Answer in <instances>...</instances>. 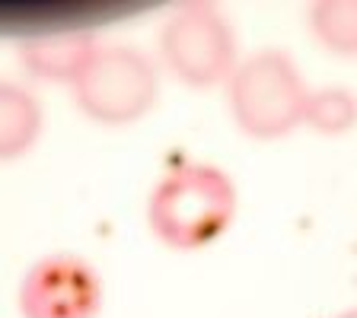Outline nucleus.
Listing matches in <instances>:
<instances>
[{"label":"nucleus","mask_w":357,"mask_h":318,"mask_svg":"<svg viewBox=\"0 0 357 318\" xmlns=\"http://www.w3.org/2000/svg\"><path fill=\"white\" fill-rule=\"evenodd\" d=\"M236 216V185L211 163H182L153 185L147 223L172 252H201L230 230Z\"/></svg>","instance_id":"obj_1"},{"label":"nucleus","mask_w":357,"mask_h":318,"mask_svg":"<svg viewBox=\"0 0 357 318\" xmlns=\"http://www.w3.org/2000/svg\"><path fill=\"white\" fill-rule=\"evenodd\" d=\"M230 115L236 127L252 141H281L303 127L310 86L287 51L261 48L239 61L227 83Z\"/></svg>","instance_id":"obj_2"},{"label":"nucleus","mask_w":357,"mask_h":318,"mask_svg":"<svg viewBox=\"0 0 357 318\" xmlns=\"http://www.w3.org/2000/svg\"><path fill=\"white\" fill-rule=\"evenodd\" d=\"M160 96V70L137 48H96L86 70L74 83V102L89 121L121 127L141 121Z\"/></svg>","instance_id":"obj_3"},{"label":"nucleus","mask_w":357,"mask_h":318,"mask_svg":"<svg viewBox=\"0 0 357 318\" xmlns=\"http://www.w3.org/2000/svg\"><path fill=\"white\" fill-rule=\"evenodd\" d=\"M160 54L176 80L192 89L230 83L239 67L236 32L214 3H182L160 32Z\"/></svg>","instance_id":"obj_4"},{"label":"nucleus","mask_w":357,"mask_h":318,"mask_svg":"<svg viewBox=\"0 0 357 318\" xmlns=\"http://www.w3.org/2000/svg\"><path fill=\"white\" fill-rule=\"evenodd\" d=\"M105 287L96 267L77 255H48L20 283L22 318H96Z\"/></svg>","instance_id":"obj_5"},{"label":"nucleus","mask_w":357,"mask_h":318,"mask_svg":"<svg viewBox=\"0 0 357 318\" xmlns=\"http://www.w3.org/2000/svg\"><path fill=\"white\" fill-rule=\"evenodd\" d=\"M99 45L86 32H54L22 42L20 58L32 77L52 83H70L74 86L86 70L89 58L96 54Z\"/></svg>","instance_id":"obj_6"},{"label":"nucleus","mask_w":357,"mask_h":318,"mask_svg":"<svg viewBox=\"0 0 357 318\" xmlns=\"http://www.w3.org/2000/svg\"><path fill=\"white\" fill-rule=\"evenodd\" d=\"M42 134V105L29 89L0 80V163L20 159Z\"/></svg>","instance_id":"obj_7"},{"label":"nucleus","mask_w":357,"mask_h":318,"mask_svg":"<svg viewBox=\"0 0 357 318\" xmlns=\"http://www.w3.org/2000/svg\"><path fill=\"white\" fill-rule=\"evenodd\" d=\"M306 22L326 51L357 58V0H316Z\"/></svg>","instance_id":"obj_8"},{"label":"nucleus","mask_w":357,"mask_h":318,"mask_svg":"<svg viewBox=\"0 0 357 318\" xmlns=\"http://www.w3.org/2000/svg\"><path fill=\"white\" fill-rule=\"evenodd\" d=\"M303 127L322 134V137H342L357 127V96L344 86L310 89Z\"/></svg>","instance_id":"obj_9"},{"label":"nucleus","mask_w":357,"mask_h":318,"mask_svg":"<svg viewBox=\"0 0 357 318\" xmlns=\"http://www.w3.org/2000/svg\"><path fill=\"white\" fill-rule=\"evenodd\" d=\"M338 318H357V309H351V312H344V315H338Z\"/></svg>","instance_id":"obj_10"}]
</instances>
